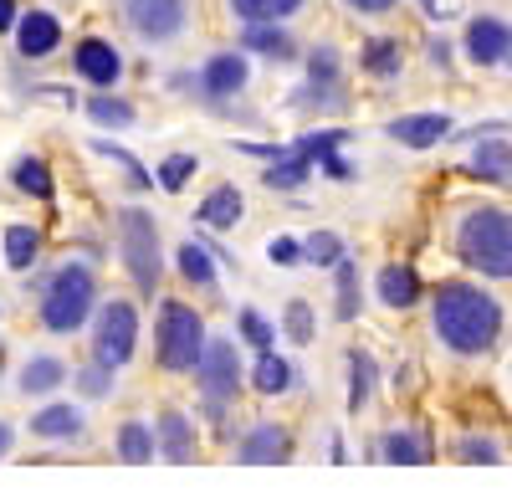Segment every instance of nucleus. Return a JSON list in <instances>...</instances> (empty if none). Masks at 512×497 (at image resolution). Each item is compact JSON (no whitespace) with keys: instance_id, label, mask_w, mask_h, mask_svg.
<instances>
[{"instance_id":"obj_1","label":"nucleus","mask_w":512,"mask_h":497,"mask_svg":"<svg viewBox=\"0 0 512 497\" xmlns=\"http://www.w3.org/2000/svg\"><path fill=\"white\" fill-rule=\"evenodd\" d=\"M431 323L451 354H487L502 334V303L472 282H446L436 293Z\"/></svg>"},{"instance_id":"obj_2","label":"nucleus","mask_w":512,"mask_h":497,"mask_svg":"<svg viewBox=\"0 0 512 497\" xmlns=\"http://www.w3.org/2000/svg\"><path fill=\"white\" fill-rule=\"evenodd\" d=\"M456 252L482 277H512V216L497 211V205L466 211L456 226Z\"/></svg>"},{"instance_id":"obj_3","label":"nucleus","mask_w":512,"mask_h":497,"mask_svg":"<svg viewBox=\"0 0 512 497\" xmlns=\"http://www.w3.org/2000/svg\"><path fill=\"white\" fill-rule=\"evenodd\" d=\"M210 339H205V318L180 303V298H164L159 303V323H154V354H159V369L169 375H195L200 359H205Z\"/></svg>"},{"instance_id":"obj_4","label":"nucleus","mask_w":512,"mask_h":497,"mask_svg":"<svg viewBox=\"0 0 512 497\" xmlns=\"http://www.w3.org/2000/svg\"><path fill=\"white\" fill-rule=\"evenodd\" d=\"M93 303H98V277L82 262H67L41 287V328L47 334H77L93 318Z\"/></svg>"},{"instance_id":"obj_5","label":"nucleus","mask_w":512,"mask_h":497,"mask_svg":"<svg viewBox=\"0 0 512 497\" xmlns=\"http://www.w3.org/2000/svg\"><path fill=\"white\" fill-rule=\"evenodd\" d=\"M118 252H123V267H128V277H134L139 293H154L159 272H164V262H159V226H154L149 211H139V205H128V211L118 216Z\"/></svg>"},{"instance_id":"obj_6","label":"nucleus","mask_w":512,"mask_h":497,"mask_svg":"<svg viewBox=\"0 0 512 497\" xmlns=\"http://www.w3.org/2000/svg\"><path fill=\"white\" fill-rule=\"evenodd\" d=\"M134 349H139V308L123 303V298L103 303L98 318H93V359L108 364V369H123L134 359Z\"/></svg>"},{"instance_id":"obj_7","label":"nucleus","mask_w":512,"mask_h":497,"mask_svg":"<svg viewBox=\"0 0 512 497\" xmlns=\"http://www.w3.org/2000/svg\"><path fill=\"white\" fill-rule=\"evenodd\" d=\"M123 16H128V26H134L139 41L164 47V41H175L185 31L190 6H185V0H123Z\"/></svg>"},{"instance_id":"obj_8","label":"nucleus","mask_w":512,"mask_h":497,"mask_svg":"<svg viewBox=\"0 0 512 497\" xmlns=\"http://www.w3.org/2000/svg\"><path fill=\"white\" fill-rule=\"evenodd\" d=\"M195 380H200V395L210 400V410H221L226 400H236L241 390V364H236V344L231 339H210L200 369H195Z\"/></svg>"},{"instance_id":"obj_9","label":"nucleus","mask_w":512,"mask_h":497,"mask_svg":"<svg viewBox=\"0 0 512 497\" xmlns=\"http://www.w3.org/2000/svg\"><path fill=\"white\" fill-rule=\"evenodd\" d=\"M292 457V436L282 431V426H272V421H256L246 436H241V446H236V462L241 467H277V462H287Z\"/></svg>"},{"instance_id":"obj_10","label":"nucleus","mask_w":512,"mask_h":497,"mask_svg":"<svg viewBox=\"0 0 512 497\" xmlns=\"http://www.w3.org/2000/svg\"><path fill=\"white\" fill-rule=\"evenodd\" d=\"M62 47V21L52 11H31L16 21V52L26 62H41V57H52Z\"/></svg>"},{"instance_id":"obj_11","label":"nucleus","mask_w":512,"mask_h":497,"mask_svg":"<svg viewBox=\"0 0 512 497\" xmlns=\"http://www.w3.org/2000/svg\"><path fill=\"white\" fill-rule=\"evenodd\" d=\"M72 67L93 82V88H113V82L123 77V57H118V47L113 41H103V36H88V41H77V57H72Z\"/></svg>"},{"instance_id":"obj_12","label":"nucleus","mask_w":512,"mask_h":497,"mask_svg":"<svg viewBox=\"0 0 512 497\" xmlns=\"http://www.w3.org/2000/svg\"><path fill=\"white\" fill-rule=\"evenodd\" d=\"M246 77H251V67L241 52H216L200 67V93L205 98H236L246 88Z\"/></svg>"},{"instance_id":"obj_13","label":"nucleus","mask_w":512,"mask_h":497,"mask_svg":"<svg viewBox=\"0 0 512 497\" xmlns=\"http://www.w3.org/2000/svg\"><path fill=\"white\" fill-rule=\"evenodd\" d=\"M154 436H159V457H164V462H175V467L195 462L200 441H195V426L180 416V410H164V416L154 421Z\"/></svg>"},{"instance_id":"obj_14","label":"nucleus","mask_w":512,"mask_h":497,"mask_svg":"<svg viewBox=\"0 0 512 497\" xmlns=\"http://www.w3.org/2000/svg\"><path fill=\"white\" fill-rule=\"evenodd\" d=\"M82 410L72 400H57V405H41L36 416H31V436L36 441H77L82 436Z\"/></svg>"},{"instance_id":"obj_15","label":"nucleus","mask_w":512,"mask_h":497,"mask_svg":"<svg viewBox=\"0 0 512 497\" xmlns=\"http://www.w3.org/2000/svg\"><path fill=\"white\" fill-rule=\"evenodd\" d=\"M507 47H512V31H507L502 21L477 16L472 26H466V57H472V62L492 67V62H502V57H507Z\"/></svg>"},{"instance_id":"obj_16","label":"nucleus","mask_w":512,"mask_h":497,"mask_svg":"<svg viewBox=\"0 0 512 497\" xmlns=\"http://www.w3.org/2000/svg\"><path fill=\"white\" fill-rule=\"evenodd\" d=\"M451 134V118L446 113H410V118H395L390 123V139H400L405 149H431Z\"/></svg>"},{"instance_id":"obj_17","label":"nucleus","mask_w":512,"mask_h":497,"mask_svg":"<svg viewBox=\"0 0 512 497\" xmlns=\"http://www.w3.org/2000/svg\"><path fill=\"white\" fill-rule=\"evenodd\" d=\"M241 216H246V200H241L236 185H216V190L200 200V211H195V221L210 226V231H231Z\"/></svg>"},{"instance_id":"obj_18","label":"nucleus","mask_w":512,"mask_h":497,"mask_svg":"<svg viewBox=\"0 0 512 497\" xmlns=\"http://www.w3.org/2000/svg\"><path fill=\"white\" fill-rule=\"evenodd\" d=\"M67 385V364L57 359V354H31L26 359V369H21V380H16V390L31 400V395H52V390H62Z\"/></svg>"},{"instance_id":"obj_19","label":"nucleus","mask_w":512,"mask_h":497,"mask_svg":"<svg viewBox=\"0 0 512 497\" xmlns=\"http://www.w3.org/2000/svg\"><path fill=\"white\" fill-rule=\"evenodd\" d=\"M113 451H118L123 467H144V462L159 457V436H154V426H144V421H123Z\"/></svg>"},{"instance_id":"obj_20","label":"nucleus","mask_w":512,"mask_h":497,"mask_svg":"<svg viewBox=\"0 0 512 497\" xmlns=\"http://www.w3.org/2000/svg\"><path fill=\"white\" fill-rule=\"evenodd\" d=\"M379 303L384 308H415L420 303V277L410 267H384L379 272Z\"/></svg>"},{"instance_id":"obj_21","label":"nucleus","mask_w":512,"mask_h":497,"mask_svg":"<svg viewBox=\"0 0 512 497\" xmlns=\"http://www.w3.org/2000/svg\"><path fill=\"white\" fill-rule=\"evenodd\" d=\"M303 0H231V11L246 21V26H277V21H287Z\"/></svg>"},{"instance_id":"obj_22","label":"nucleus","mask_w":512,"mask_h":497,"mask_svg":"<svg viewBox=\"0 0 512 497\" xmlns=\"http://www.w3.org/2000/svg\"><path fill=\"white\" fill-rule=\"evenodd\" d=\"M251 385L262 390V395H282L287 385H292V364L282 359V354H256V369H251Z\"/></svg>"},{"instance_id":"obj_23","label":"nucleus","mask_w":512,"mask_h":497,"mask_svg":"<svg viewBox=\"0 0 512 497\" xmlns=\"http://www.w3.org/2000/svg\"><path fill=\"white\" fill-rule=\"evenodd\" d=\"M308 170H313V159H303L297 149H282V159L267 164V185L272 190H297V185L308 180Z\"/></svg>"},{"instance_id":"obj_24","label":"nucleus","mask_w":512,"mask_h":497,"mask_svg":"<svg viewBox=\"0 0 512 497\" xmlns=\"http://www.w3.org/2000/svg\"><path fill=\"white\" fill-rule=\"evenodd\" d=\"M175 262H180V277H185V282H195V287H216V262H210V252H205L200 241H185Z\"/></svg>"},{"instance_id":"obj_25","label":"nucleus","mask_w":512,"mask_h":497,"mask_svg":"<svg viewBox=\"0 0 512 497\" xmlns=\"http://www.w3.org/2000/svg\"><path fill=\"white\" fill-rule=\"evenodd\" d=\"M241 41H246L251 52L277 57V62H287V57H292V36H287V31H277V26H246V31H241Z\"/></svg>"},{"instance_id":"obj_26","label":"nucleus","mask_w":512,"mask_h":497,"mask_svg":"<svg viewBox=\"0 0 512 497\" xmlns=\"http://www.w3.org/2000/svg\"><path fill=\"white\" fill-rule=\"evenodd\" d=\"M16 190L21 195H36V200H52V170L41 159H16V170H11Z\"/></svg>"},{"instance_id":"obj_27","label":"nucleus","mask_w":512,"mask_h":497,"mask_svg":"<svg viewBox=\"0 0 512 497\" xmlns=\"http://www.w3.org/2000/svg\"><path fill=\"white\" fill-rule=\"evenodd\" d=\"M36 252H41V231H36V226H11V231H6V262H11L16 272H26V267L36 262Z\"/></svg>"},{"instance_id":"obj_28","label":"nucleus","mask_w":512,"mask_h":497,"mask_svg":"<svg viewBox=\"0 0 512 497\" xmlns=\"http://www.w3.org/2000/svg\"><path fill=\"white\" fill-rule=\"evenodd\" d=\"M374 395V359L369 354H349V410H364Z\"/></svg>"},{"instance_id":"obj_29","label":"nucleus","mask_w":512,"mask_h":497,"mask_svg":"<svg viewBox=\"0 0 512 497\" xmlns=\"http://www.w3.org/2000/svg\"><path fill=\"white\" fill-rule=\"evenodd\" d=\"M379 451H384V462H395V467H420L425 462V446H420L415 431H390Z\"/></svg>"},{"instance_id":"obj_30","label":"nucleus","mask_w":512,"mask_h":497,"mask_svg":"<svg viewBox=\"0 0 512 497\" xmlns=\"http://www.w3.org/2000/svg\"><path fill=\"white\" fill-rule=\"evenodd\" d=\"M364 72H374V77H395V72H400V41L374 36L369 47H364Z\"/></svg>"},{"instance_id":"obj_31","label":"nucleus","mask_w":512,"mask_h":497,"mask_svg":"<svg viewBox=\"0 0 512 497\" xmlns=\"http://www.w3.org/2000/svg\"><path fill=\"white\" fill-rule=\"evenodd\" d=\"M472 170L482 180H512V149L507 144H482L477 159H472Z\"/></svg>"},{"instance_id":"obj_32","label":"nucleus","mask_w":512,"mask_h":497,"mask_svg":"<svg viewBox=\"0 0 512 497\" xmlns=\"http://www.w3.org/2000/svg\"><path fill=\"white\" fill-rule=\"evenodd\" d=\"M88 118L93 123H103V129H128V123H134V108H128L123 98H88Z\"/></svg>"},{"instance_id":"obj_33","label":"nucleus","mask_w":512,"mask_h":497,"mask_svg":"<svg viewBox=\"0 0 512 497\" xmlns=\"http://www.w3.org/2000/svg\"><path fill=\"white\" fill-rule=\"evenodd\" d=\"M72 380H77V395H82V400H103V395L113 390V369L93 359L88 369H77V375H72Z\"/></svg>"},{"instance_id":"obj_34","label":"nucleus","mask_w":512,"mask_h":497,"mask_svg":"<svg viewBox=\"0 0 512 497\" xmlns=\"http://www.w3.org/2000/svg\"><path fill=\"white\" fill-rule=\"evenodd\" d=\"M303 252H308V262H318V267H338V262H344V241H338L333 231H313V236L303 241Z\"/></svg>"},{"instance_id":"obj_35","label":"nucleus","mask_w":512,"mask_h":497,"mask_svg":"<svg viewBox=\"0 0 512 497\" xmlns=\"http://www.w3.org/2000/svg\"><path fill=\"white\" fill-rule=\"evenodd\" d=\"M333 82H338V52H333V47H318L313 62H308V88H313V93H328Z\"/></svg>"},{"instance_id":"obj_36","label":"nucleus","mask_w":512,"mask_h":497,"mask_svg":"<svg viewBox=\"0 0 512 497\" xmlns=\"http://www.w3.org/2000/svg\"><path fill=\"white\" fill-rule=\"evenodd\" d=\"M359 313V272H354V262H338V318H354Z\"/></svg>"},{"instance_id":"obj_37","label":"nucleus","mask_w":512,"mask_h":497,"mask_svg":"<svg viewBox=\"0 0 512 497\" xmlns=\"http://www.w3.org/2000/svg\"><path fill=\"white\" fill-rule=\"evenodd\" d=\"M282 328H287L292 344H308V339H313V308H308L303 298H292L287 313H282Z\"/></svg>"},{"instance_id":"obj_38","label":"nucleus","mask_w":512,"mask_h":497,"mask_svg":"<svg viewBox=\"0 0 512 497\" xmlns=\"http://www.w3.org/2000/svg\"><path fill=\"white\" fill-rule=\"evenodd\" d=\"M241 339H246L256 354H267L277 334H272V323H267L262 313H256V308H241Z\"/></svg>"},{"instance_id":"obj_39","label":"nucleus","mask_w":512,"mask_h":497,"mask_svg":"<svg viewBox=\"0 0 512 497\" xmlns=\"http://www.w3.org/2000/svg\"><path fill=\"white\" fill-rule=\"evenodd\" d=\"M190 175H195V154H169V159L159 164V185H164V190H180Z\"/></svg>"},{"instance_id":"obj_40","label":"nucleus","mask_w":512,"mask_h":497,"mask_svg":"<svg viewBox=\"0 0 512 497\" xmlns=\"http://www.w3.org/2000/svg\"><path fill=\"white\" fill-rule=\"evenodd\" d=\"M461 457H466V462H497L502 451H497V441H487V436H466V441H461Z\"/></svg>"},{"instance_id":"obj_41","label":"nucleus","mask_w":512,"mask_h":497,"mask_svg":"<svg viewBox=\"0 0 512 497\" xmlns=\"http://www.w3.org/2000/svg\"><path fill=\"white\" fill-rule=\"evenodd\" d=\"M267 257H272L277 267H292L297 257H308V252H303V241H292V236H277V241L267 246Z\"/></svg>"},{"instance_id":"obj_42","label":"nucleus","mask_w":512,"mask_h":497,"mask_svg":"<svg viewBox=\"0 0 512 497\" xmlns=\"http://www.w3.org/2000/svg\"><path fill=\"white\" fill-rule=\"evenodd\" d=\"M98 154H108V159H118L123 164V170H128V180H134V185H149V175L139 170V164H134V154H128V149H118V144H98Z\"/></svg>"},{"instance_id":"obj_43","label":"nucleus","mask_w":512,"mask_h":497,"mask_svg":"<svg viewBox=\"0 0 512 497\" xmlns=\"http://www.w3.org/2000/svg\"><path fill=\"white\" fill-rule=\"evenodd\" d=\"M344 6H349V11H359V16H384V11L395 6V0H344Z\"/></svg>"},{"instance_id":"obj_44","label":"nucleus","mask_w":512,"mask_h":497,"mask_svg":"<svg viewBox=\"0 0 512 497\" xmlns=\"http://www.w3.org/2000/svg\"><path fill=\"white\" fill-rule=\"evenodd\" d=\"M16 26V0H0V31Z\"/></svg>"},{"instance_id":"obj_45","label":"nucleus","mask_w":512,"mask_h":497,"mask_svg":"<svg viewBox=\"0 0 512 497\" xmlns=\"http://www.w3.org/2000/svg\"><path fill=\"white\" fill-rule=\"evenodd\" d=\"M11 446H16V431H11L6 421H0V457H11Z\"/></svg>"}]
</instances>
